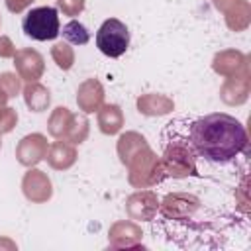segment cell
Returning <instances> with one entry per match:
<instances>
[{
    "label": "cell",
    "instance_id": "obj_3",
    "mask_svg": "<svg viewBox=\"0 0 251 251\" xmlns=\"http://www.w3.org/2000/svg\"><path fill=\"white\" fill-rule=\"evenodd\" d=\"M96 47L106 57H122L129 47V29L118 18H108L96 31Z\"/></svg>",
    "mask_w": 251,
    "mask_h": 251
},
{
    "label": "cell",
    "instance_id": "obj_4",
    "mask_svg": "<svg viewBox=\"0 0 251 251\" xmlns=\"http://www.w3.org/2000/svg\"><path fill=\"white\" fill-rule=\"evenodd\" d=\"M63 37L73 45H86L88 39H90V33L80 22L71 20L69 24L63 25Z\"/></svg>",
    "mask_w": 251,
    "mask_h": 251
},
{
    "label": "cell",
    "instance_id": "obj_1",
    "mask_svg": "<svg viewBox=\"0 0 251 251\" xmlns=\"http://www.w3.org/2000/svg\"><path fill=\"white\" fill-rule=\"evenodd\" d=\"M188 139L192 151L214 165L231 163L247 149V131L243 124L224 112L196 118L190 124Z\"/></svg>",
    "mask_w": 251,
    "mask_h": 251
},
{
    "label": "cell",
    "instance_id": "obj_2",
    "mask_svg": "<svg viewBox=\"0 0 251 251\" xmlns=\"http://www.w3.org/2000/svg\"><path fill=\"white\" fill-rule=\"evenodd\" d=\"M22 29L27 37L35 41H51L61 33L59 12L51 6H41L29 10L22 20Z\"/></svg>",
    "mask_w": 251,
    "mask_h": 251
}]
</instances>
